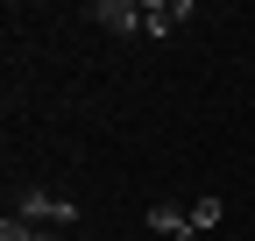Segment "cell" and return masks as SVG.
Instances as JSON below:
<instances>
[{"instance_id":"3957f363","label":"cell","mask_w":255,"mask_h":241,"mask_svg":"<svg viewBox=\"0 0 255 241\" xmlns=\"http://www.w3.org/2000/svg\"><path fill=\"white\" fill-rule=\"evenodd\" d=\"M85 14L100 28H114V36H142V7H135V0H92Z\"/></svg>"},{"instance_id":"8992f818","label":"cell","mask_w":255,"mask_h":241,"mask_svg":"<svg viewBox=\"0 0 255 241\" xmlns=\"http://www.w3.org/2000/svg\"><path fill=\"white\" fill-rule=\"evenodd\" d=\"M220 213H227V206H220V192H199V199H191V227H199V234H213Z\"/></svg>"},{"instance_id":"7a4b0ae2","label":"cell","mask_w":255,"mask_h":241,"mask_svg":"<svg viewBox=\"0 0 255 241\" xmlns=\"http://www.w3.org/2000/svg\"><path fill=\"white\" fill-rule=\"evenodd\" d=\"M191 21V0H142V36H177Z\"/></svg>"},{"instance_id":"6da1fadb","label":"cell","mask_w":255,"mask_h":241,"mask_svg":"<svg viewBox=\"0 0 255 241\" xmlns=\"http://www.w3.org/2000/svg\"><path fill=\"white\" fill-rule=\"evenodd\" d=\"M14 213L50 227V234H64V227H78V199H64V192H14Z\"/></svg>"},{"instance_id":"5b68a950","label":"cell","mask_w":255,"mask_h":241,"mask_svg":"<svg viewBox=\"0 0 255 241\" xmlns=\"http://www.w3.org/2000/svg\"><path fill=\"white\" fill-rule=\"evenodd\" d=\"M0 241H71V234H50V227H36V220L7 213V220H0Z\"/></svg>"},{"instance_id":"277c9868","label":"cell","mask_w":255,"mask_h":241,"mask_svg":"<svg viewBox=\"0 0 255 241\" xmlns=\"http://www.w3.org/2000/svg\"><path fill=\"white\" fill-rule=\"evenodd\" d=\"M149 234H170V241H191V234H199V227H191V206H149Z\"/></svg>"}]
</instances>
